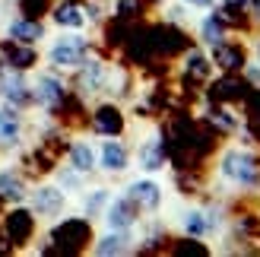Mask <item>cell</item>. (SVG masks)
Listing matches in <instances>:
<instances>
[{
    "mask_svg": "<svg viewBox=\"0 0 260 257\" xmlns=\"http://www.w3.org/2000/svg\"><path fill=\"white\" fill-rule=\"evenodd\" d=\"M251 4H254V16L260 19V0H251Z\"/></svg>",
    "mask_w": 260,
    "mask_h": 257,
    "instance_id": "21",
    "label": "cell"
},
{
    "mask_svg": "<svg viewBox=\"0 0 260 257\" xmlns=\"http://www.w3.org/2000/svg\"><path fill=\"white\" fill-rule=\"evenodd\" d=\"M19 137V118L16 111H0V143H13Z\"/></svg>",
    "mask_w": 260,
    "mask_h": 257,
    "instance_id": "16",
    "label": "cell"
},
{
    "mask_svg": "<svg viewBox=\"0 0 260 257\" xmlns=\"http://www.w3.org/2000/svg\"><path fill=\"white\" fill-rule=\"evenodd\" d=\"M216 229V219H213V210H184L181 213V232L190 235V238H206Z\"/></svg>",
    "mask_w": 260,
    "mask_h": 257,
    "instance_id": "4",
    "label": "cell"
},
{
    "mask_svg": "<svg viewBox=\"0 0 260 257\" xmlns=\"http://www.w3.org/2000/svg\"><path fill=\"white\" fill-rule=\"evenodd\" d=\"M181 4H184V7H193V10H210L216 0H181Z\"/></svg>",
    "mask_w": 260,
    "mask_h": 257,
    "instance_id": "19",
    "label": "cell"
},
{
    "mask_svg": "<svg viewBox=\"0 0 260 257\" xmlns=\"http://www.w3.org/2000/svg\"><path fill=\"white\" fill-rule=\"evenodd\" d=\"M137 203L130 194H121V197H111L108 200V210H105V222L108 229H130L137 222Z\"/></svg>",
    "mask_w": 260,
    "mask_h": 257,
    "instance_id": "3",
    "label": "cell"
},
{
    "mask_svg": "<svg viewBox=\"0 0 260 257\" xmlns=\"http://www.w3.org/2000/svg\"><path fill=\"white\" fill-rule=\"evenodd\" d=\"M127 165H130L127 146L121 143V140H105V143H102V169L111 172V175H118V172L127 169Z\"/></svg>",
    "mask_w": 260,
    "mask_h": 257,
    "instance_id": "6",
    "label": "cell"
},
{
    "mask_svg": "<svg viewBox=\"0 0 260 257\" xmlns=\"http://www.w3.org/2000/svg\"><path fill=\"white\" fill-rule=\"evenodd\" d=\"M35 99H38V105L54 108L57 102L63 99V83L57 80V76H51V73H42L35 80Z\"/></svg>",
    "mask_w": 260,
    "mask_h": 257,
    "instance_id": "7",
    "label": "cell"
},
{
    "mask_svg": "<svg viewBox=\"0 0 260 257\" xmlns=\"http://www.w3.org/2000/svg\"><path fill=\"white\" fill-rule=\"evenodd\" d=\"M70 169L80 172V175H86V172L95 169V149L89 146L86 140H76V143L70 146Z\"/></svg>",
    "mask_w": 260,
    "mask_h": 257,
    "instance_id": "10",
    "label": "cell"
},
{
    "mask_svg": "<svg viewBox=\"0 0 260 257\" xmlns=\"http://www.w3.org/2000/svg\"><path fill=\"white\" fill-rule=\"evenodd\" d=\"M127 229H111V235H102L99 238V245L92 248L95 254H124L130 245H127Z\"/></svg>",
    "mask_w": 260,
    "mask_h": 257,
    "instance_id": "12",
    "label": "cell"
},
{
    "mask_svg": "<svg viewBox=\"0 0 260 257\" xmlns=\"http://www.w3.org/2000/svg\"><path fill=\"white\" fill-rule=\"evenodd\" d=\"M254 60H260V38L254 42Z\"/></svg>",
    "mask_w": 260,
    "mask_h": 257,
    "instance_id": "20",
    "label": "cell"
},
{
    "mask_svg": "<svg viewBox=\"0 0 260 257\" xmlns=\"http://www.w3.org/2000/svg\"><path fill=\"white\" fill-rule=\"evenodd\" d=\"M102 83H105V67L99 60H89L86 73H83V92H99Z\"/></svg>",
    "mask_w": 260,
    "mask_h": 257,
    "instance_id": "14",
    "label": "cell"
},
{
    "mask_svg": "<svg viewBox=\"0 0 260 257\" xmlns=\"http://www.w3.org/2000/svg\"><path fill=\"white\" fill-rule=\"evenodd\" d=\"M48 60L54 63V67H63V70L83 67L86 63V38L83 35H60L57 42L48 48Z\"/></svg>",
    "mask_w": 260,
    "mask_h": 257,
    "instance_id": "2",
    "label": "cell"
},
{
    "mask_svg": "<svg viewBox=\"0 0 260 257\" xmlns=\"http://www.w3.org/2000/svg\"><path fill=\"white\" fill-rule=\"evenodd\" d=\"M32 207H35V213H42V216H57L60 207H63V194L57 187H38L32 194Z\"/></svg>",
    "mask_w": 260,
    "mask_h": 257,
    "instance_id": "8",
    "label": "cell"
},
{
    "mask_svg": "<svg viewBox=\"0 0 260 257\" xmlns=\"http://www.w3.org/2000/svg\"><path fill=\"white\" fill-rule=\"evenodd\" d=\"M165 165V152H162V140L159 137H149L140 143V169L146 172H159Z\"/></svg>",
    "mask_w": 260,
    "mask_h": 257,
    "instance_id": "9",
    "label": "cell"
},
{
    "mask_svg": "<svg viewBox=\"0 0 260 257\" xmlns=\"http://www.w3.org/2000/svg\"><path fill=\"white\" fill-rule=\"evenodd\" d=\"M219 178H222L225 184L238 187V190H251L260 184V165H257V156L248 149H238L232 146L222 152V159H219Z\"/></svg>",
    "mask_w": 260,
    "mask_h": 257,
    "instance_id": "1",
    "label": "cell"
},
{
    "mask_svg": "<svg viewBox=\"0 0 260 257\" xmlns=\"http://www.w3.org/2000/svg\"><path fill=\"white\" fill-rule=\"evenodd\" d=\"M7 32H10L13 42H22V45H35V42H42V38H45L42 25H38V22H25V19H13Z\"/></svg>",
    "mask_w": 260,
    "mask_h": 257,
    "instance_id": "11",
    "label": "cell"
},
{
    "mask_svg": "<svg viewBox=\"0 0 260 257\" xmlns=\"http://www.w3.org/2000/svg\"><path fill=\"white\" fill-rule=\"evenodd\" d=\"M54 19H57V25H70V29H80V25H86V16H83V13L76 10L73 4H67V7H57Z\"/></svg>",
    "mask_w": 260,
    "mask_h": 257,
    "instance_id": "17",
    "label": "cell"
},
{
    "mask_svg": "<svg viewBox=\"0 0 260 257\" xmlns=\"http://www.w3.org/2000/svg\"><path fill=\"white\" fill-rule=\"evenodd\" d=\"M0 194L10 197V200H22L25 197V187H22V181L13 172H0Z\"/></svg>",
    "mask_w": 260,
    "mask_h": 257,
    "instance_id": "15",
    "label": "cell"
},
{
    "mask_svg": "<svg viewBox=\"0 0 260 257\" xmlns=\"http://www.w3.org/2000/svg\"><path fill=\"white\" fill-rule=\"evenodd\" d=\"M200 38L206 45H213V48H222L225 45V25L219 22V16H206L200 22Z\"/></svg>",
    "mask_w": 260,
    "mask_h": 257,
    "instance_id": "13",
    "label": "cell"
},
{
    "mask_svg": "<svg viewBox=\"0 0 260 257\" xmlns=\"http://www.w3.org/2000/svg\"><path fill=\"white\" fill-rule=\"evenodd\" d=\"M127 194L134 197V203L137 207H143V210H159L162 207V187L155 184V181H149V178H140V181H134L127 187Z\"/></svg>",
    "mask_w": 260,
    "mask_h": 257,
    "instance_id": "5",
    "label": "cell"
},
{
    "mask_svg": "<svg viewBox=\"0 0 260 257\" xmlns=\"http://www.w3.org/2000/svg\"><path fill=\"white\" fill-rule=\"evenodd\" d=\"M4 92H7V99H13V102H22L25 95H29V92H25V83H22V76H16V73H10L7 76V80H4Z\"/></svg>",
    "mask_w": 260,
    "mask_h": 257,
    "instance_id": "18",
    "label": "cell"
}]
</instances>
